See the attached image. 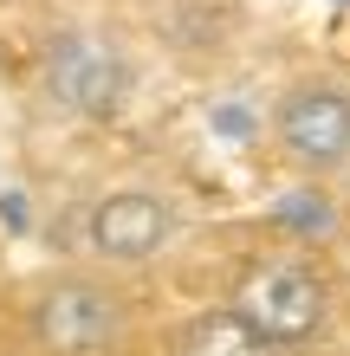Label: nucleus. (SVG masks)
Here are the masks:
<instances>
[{
	"mask_svg": "<svg viewBox=\"0 0 350 356\" xmlns=\"http://www.w3.org/2000/svg\"><path fill=\"white\" fill-rule=\"evenodd\" d=\"M39 97L58 117L117 123L136 97V58L104 26H58L39 46Z\"/></svg>",
	"mask_w": 350,
	"mask_h": 356,
	"instance_id": "1",
	"label": "nucleus"
},
{
	"mask_svg": "<svg viewBox=\"0 0 350 356\" xmlns=\"http://www.w3.org/2000/svg\"><path fill=\"white\" fill-rule=\"evenodd\" d=\"M266 143L305 181L350 175V72L285 78L273 97V117H266Z\"/></svg>",
	"mask_w": 350,
	"mask_h": 356,
	"instance_id": "2",
	"label": "nucleus"
},
{
	"mask_svg": "<svg viewBox=\"0 0 350 356\" xmlns=\"http://www.w3.org/2000/svg\"><path fill=\"white\" fill-rule=\"evenodd\" d=\"M26 330L46 356H111L130 337V291L104 272H58L33 291Z\"/></svg>",
	"mask_w": 350,
	"mask_h": 356,
	"instance_id": "3",
	"label": "nucleus"
},
{
	"mask_svg": "<svg viewBox=\"0 0 350 356\" xmlns=\"http://www.w3.org/2000/svg\"><path fill=\"white\" fill-rule=\"evenodd\" d=\"M234 305L260 324V337L273 350H312L331 330V285L318 279V266H305L292 253L253 259L234 285Z\"/></svg>",
	"mask_w": 350,
	"mask_h": 356,
	"instance_id": "4",
	"label": "nucleus"
},
{
	"mask_svg": "<svg viewBox=\"0 0 350 356\" xmlns=\"http://www.w3.org/2000/svg\"><path fill=\"white\" fill-rule=\"evenodd\" d=\"M175 234H182L175 201L162 188H143V181L111 188V195H97L85 207V246L104 266H150L175 246Z\"/></svg>",
	"mask_w": 350,
	"mask_h": 356,
	"instance_id": "5",
	"label": "nucleus"
},
{
	"mask_svg": "<svg viewBox=\"0 0 350 356\" xmlns=\"http://www.w3.org/2000/svg\"><path fill=\"white\" fill-rule=\"evenodd\" d=\"M175 356H285V350L266 343L240 305H208L175 330Z\"/></svg>",
	"mask_w": 350,
	"mask_h": 356,
	"instance_id": "6",
	"label": "nucleus"
}]
</instances>
